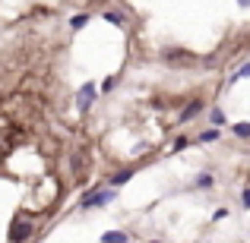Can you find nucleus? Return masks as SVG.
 Masks as SVG:
<instances>
[{
  "mask_svg": "<svg viewBox=\"0 0 250 243\" xmlns=\"http://www.w3.org/2000/svg\"><path fill=\"white\" fill-rule=\"evenodd\" d=\"M241 202H244V208H250V189H244V193H241Z\"/></svg>",
  "mask_w": 250,
  "mask_h": 243,
  "instance_id": "15",
  "label": "nucleus"
},
{
  "mask_svg": "<svg viewBox=\"0 0 250 243\" xmlns=\"http://www.w3.org/2000/svg\"><path fill=\"white\" fill-rule=\"evenodd\" d=\"M231 133L238 136V139H250V123H244V120H241V123H231Z\"/></svg>",
  "mask_w": 250,
  "mask_h": 243,
  "instance_id": "9",
  "label": "nucleus"
},
{
  "mask_svg": "<svg viewBox=\"0 0 250 243\" xmlns=\"http://www.w3.org/2000/svg\"><path fill=\"white\" fill-rule=\"evenodd\" d=\"M193 187H200V189H212V187H215V177L206 170V174H200V177H196V183H193Z\"/></svg>",
  "mask_w": 250,
  "mask_h": 243,
  "instance_id": "8",
  "label": "nucleus"
},
{
  "mask_svg": "<svg viewBox=\"0 0 250 243\" xmlns=\"http://www.w3.org/2000/svg\"><path fill=\"white\" fill-rule=\"evenodd\" d=\"M104 22H114V25H124L127 19H124V13H114V10H108L104 13Z\"/></svg>",
  "mask_w": 250,
  "mask_h": 243,
  "instance_id": "11",
  "label": "nucleus"
},
{
  "mask_svg": "<svg viewBox=\"0 0 250 243\" xmlns=\"http://www.w3.org/2000/svg\"><path fill=\"white\" fill-rule=\"evenodd\" d=\"M187 146H190V139H187V136H177V139H174V146H171V149H174V152H184Z\"/></svg>",
  "mask_w": 250,
  "mask_h": 243,
  "instance_id": "13",
  "label": "nucleus"
},
{
  "mask_svg": "<svg viewBox=\"0 0 250 243\" xmlns=\"http://www.w3.org/2000/svg\"><path fill=\"white\" fill-rule=\"evenodd\" d=\"M222 136V130L219 127H209V130H203L200 136H196V142H203V146H209V142H215Z\"/></svg>",
  "mask_w": 250,
  "mask_h": 243,
  "instance_id": "6",
  "label": "nucleus"
},
{
  "mask_svg": "<svg viewBox=\"0 0 250 243\" xmlns=\"http://www.w3.org/2000/svg\"><path fill=\"white\" fill-rule=\"evenodd\" d=\"M209 120H212V127H222V123H225V111L212 108V111H209Z\"/></svg>",
  "mask_w": 250,
  "mask_h": 243,
  "instance_id": "10",
  "label": "nucleus"
},
{
  "mask_svg": "<svg viewBox=\"0 0 250 243\" xmlns=\"http://www.w3.org/2000/svg\"><path fill=\"white\" fill-rule=\"evenodd\" d=\"M203 111H206V101H203V98H193V101H187V108L181 111V123H190L193 117H200Z\"/></svg>",
  "mask_w": 250,
  "mask_h": 243,
  "instance_id": "3",
  "label": "nucleus"
},
{
  "mask_svg": "<svg viewBox=\"0 0 250 243\" xmlns=\"http://www.w3.org/2000/svg\"><path fill=\"white\" fill-rule=\"evenodd\" d=\"M92 101H95V85L85 82L83 89H80V111H89V108H92Z\"/></svg>",
  "mask_w": 250,
  "mask_h": 243,
  "instance_id": "5",
  "label": "nucleus"
},
{
  "mask_svg": "<svg viewBox=\"0 0 250 243\" xmlns=\"http://www.w3.org/2000/svg\"><path fill=\"white\" fill-rule=\"evenodd\" d=\"M133 177H136V168H124V170H117V174L108 177V187H124V183L133 180Z\"/></svg>",
  "mask_w": 250,
  "mask_h": 243,
  "instance_id": "4",
  "label": "nucleus"
},
{
  "mask_svg": "<svg viewBox=\"0 0 250 243\" xmlns=\"http://www.w3.org/2000/svg\"><path fill=\"white\" fill-rule=\"evenodd\" d=\"M35 234V227H32V221H25V218H19V221H13V227H10V243H25Z\"/></svg>",
  "mask_w": 250,
  "mask_h": 243,
  "instance_id": "2",
  "label": "nucleus"
},
{
  "mask_svg": "<svg viewBox=\"0 0 250 243\" xmlns=\"http://www.w3.org/2000/svg\"><path fill=\"white\" fill-rule=\"evenodd\" d=\"M85 22H89V13H76V16L70 19V29H83Z\"/></svg>",
  "mask_w": 250,
  "mask_h": 243,
  "instance_id": "12",
  "label": "nucleus"
},
{
  "mask_svg": "<svg viewBox=\"0 0 250 243\" xmlns=\"http://www.w3.org/2000/svg\"><path fill=\"white\" fill-rule=\"evenodd\" d=\"M102 243H130V234H124V231H108V234H102Z\"/></svg>",
  "mask_w": 250,
  "mask_h": 243,
  "instance_id": "7",
  "label": "nucleus"
},
{
  "mask_svg": "<svg viewBox=\"0 0 250 243\" xmlns=\"http://www.w3.org/2000/svg\"><path fill=\"white\" fill-rule=\"evenodd\" d=\"M114 85H117V79H114V76H108V79L102 82V92H111V89H114Z\"/></svg>",
  "mask_w": 250,
  "mask_h": 243,
  "instance_id": "14",
  "label": "nucleus"
},
{
  "mask_svg": "<svg viewBox=\"0 0 250 243\" xmlns=\"http://www.w3.org/2000/svg\"><path fill=\"white\" fill-rule=\"evenodd\" d=\"M149 243H159V240H149Z\"/></svg>",
  "mask_w": 250,
  "mask_h": 243,
  "instance_id": "16",
  "label": "nucleus"
},
{
  "mask_svg": "<svg viewBox=\"0 0 250 243\" xmlns=\"http://www.w3.org/2000/svg\"><path fill=\"white\" fill-rule=\"evenodd\" d=\"M117 199V187H92V189H85L83 193V199H80V208H104L108 202H114Z\"/></svg>",
  "mask_w": 250,
  "mask_h": 243,
  "instance_id": "1",
  "label": "nucleus"
}]
</instances>
